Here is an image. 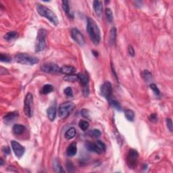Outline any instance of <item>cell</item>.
<instances>
[{"mask_svg": "<svg viewBox=\"0 0 173 173\" xmlns=\"http://www.w3.org/2000/svg\"><path fill=\"white\" fill-rule=\"evenodd\" d=\"M81 114H82V116H83V117H85V118H89V111L87 110H85V109L82 110Z\"/></svg>", "mask_w": 173, "mask_h": 173, "instance_id": "f35d334b", "label": "cell"}, {"mask_svg": "<svg viewBox=\"0 0 173 173\" xmlns=\"http://www.w3.org/2000/svg\"><path fill=\"white\" fill-rule=\"evenodd\" d=\"M41 70L46 73L54 74L60 72V68L56 64L51 62H47L43 64L41 66Z\"/></svg>", "mask_w": 173, "mask_h": 173, "instance_id": "ba28073f", "label": "cell"}, {"mask_svg": "<svg viewBox=\"0 0 173 173\" xmlns=\"http://www.w3.org/2000/svg\"><path fill=\"white\" fill-rule=\"evenodd\" d=\"M53 170L55 172H64L65 171L63 169L62 165H61L60 162L57 159H55L53 163Z\"/></svg>", "mask_w": 173, "mask_h": 173, "instance_id": "44dd1931", "label": "cell"}, {"mask_svg": "<svg viewBox=\"0 0 173 173\" xmlns=\"http://www.w3.org/2000/svg\"><path fill=\"white\" fill-rule=\"evenodd\" d=\"M101 134H102L101 131H100L99 129H96L90 130L88 133V135L89 136L94 137V138H98V137H100L101 136Z\"/></svg>", "mask_w": 173, "mask_h": 173, "instance_id": "f546056e", "label": "cell"}, {"mask_svg": "<svg viewBox=\"0 0 173 173\" xmlns=\"http://www.w3.org/2000/svg\"><path fill=\"white\" fill-rule=\"evenodd\" d=\"M71 37L74 41L80 46H83L85 43V40L83 34L77 29H72L71 31Z\"/></svg>", "mask_w": 173, "mask_h": 173, "instance_id": "8fae6325", "label": "cell"}, {"mask_svg": "<svg viewBox=\"0 0 173 173\" xmlns=\"http://www.w3.org/2000/svg\"><path fill=\"white\" fill-rule=\"evenodd\" d=\"M63 79L65 81L67 82H73L77 81V80H79V77H78V75H76V74H68V75H66L65 77L63 78Z\"/></svg>", "mask_w": 173, "mask_h": 173, "instance_id": "f1b7e54d", "label": "cell"}, {"mask_svg": "<svg viewBox=\"0 0 173 173\" xmlns=\"http://www.w3.org/2000/svg\"><path fill=\"white\" fill-rule=\"evenodd\" d=\"M11 146H12V148L15 156L18 158H20L24 155V154H25V148L22 145H20L19 143L14 140L11 141Z\"/></svg>", "mask_w": 173, "mask_h": 173, "instance_id": "30bf717a", "label": "cell"}, {"mask_svg": "<svg viewBox=\"0 0 173 173\" xmlns=\"http://www.w3.org/2000/svg\"><path fill=\"white\" fill-rule=\"evenodd\" d=\"M77 75L79 77V80H80L83 86L85 87L89 85V77L86 73H79Z\"/></svg>", "mask_w": 173, "mask_h": 173, "instance_id": "ffe728a7", "label": "cell"}, {"mask_svg": "<svg viewBox=\"0 0 173 173\" xmlns=\"http://www.w3.org/2000/svg\"><path fill=\"white\" fill-rule=\"evenodd\" d=\"M18 115H19V114H18V112H12L7 113V114H5V116H3V122L7 124L12 123L13 122L15 121V120L17 119Z\"/></svg>", "mask_w": 173, "mask_h": 173, "instance_id": "7c38bea8", "label": "cell"}, {"mask_svg": "<svg viewBox=\"0 0 173 173\" xmlns=\"http://www.w3.org/2000/svg\"><path fill=\"white\" fill-rule=\"evenodd\" d=\"M124 115H125L126 118L129 121H133L135 119V112L132 110L128 109L124 111Z\"/></svg>", "mask_w": 173, "mask_h": 173, "instance_id": "d4e9b609", "label": "cell"}, {"mask_svg": "<svg viewBox=\"0 0 173 173\" xmlns=\"http://www.w3.org/2000/svg\"><path fill=\"white\" fill-rule=\"evenodd\" d=\"M18 37V34L17 32H16V31H10V32L7 33L3 37H4L5 40L10 41H12L15 39H16Z\"/></svg>", "mask_w": 173, "mask_h": 173, "instance_id": "7402d4cb", "label": "cell"}, {"mask_svg": "<svg viewBox=\"0 0 173 173\" xmlns=\"http://www.w3.org/2000/svg\"><path fill=\"white\" fill-rule=\"evenodd\" d=\"M2 152L5 154H9L10 153V149L8 146H3L2 148Z\"/></svg>", "mask_w": 173, "mask_h": 173, "instance_id": "60d3db41", "label": "cell"}, {"mask_svg": "<svg viewBox=\"0 0 173 173\" xmlns=\"http://www.w3.org/2000/svg\"><path fill=\"white\" fill-rule=\"evenodd\" d=\"M79 126L80 129H81L82 131H87V129H88V128L89 126V123L87 121V120H81L79 121Z\"/></svg>", "mask_w": 173, "mask_h": 173, "instance_id": "4dcf8cb0", "label": "cell"}, {"mask_svg": "<svg viewBox=\"0 0 173 173\" xmlns=\"http://www.w3.org/2000/svg\"><path fill=\"white\" fill-rule=\"evenodd\" d=\"M83 94H84L85 96H88V95L89 94V85H87V86L84 87V89H83Z\"/></svg>", "mask_w": 173, "mask_h": 173, "instance_id": "b9f144b4", "label": "cell"}, {"mask_svg": "<svg viewBox=\"0 0 173 173\" xmlns=\"http://www.w3.org/2000/svg\"><path fill=\"white\" fill-rule=\"evenodd\" d=\"M64 94L68 97L73 96V92H72V89L69 87H67V88L64 89Z\"/></svg>", "mask_w": 173, "mask_h": 173, "instance_id": "8d00e7d4", "label": "cell"}, {"mask_svg": "<svg viewBox=\"0 0 173 173\" xmlns=\"http://www.w3.org/2000/svg\"><path fill=\"white\" fill-rule=\"evenodd\" d=\"M95 144H96V146H98V148L101 150L102 152H104L106 151V144H104V142H102V141L100 140H98L95 142Z\"/></svg>", "mask_w": 173, "mask_h": 173, "instance_id": "d6a6232c", "label": "cell"}, {"mask_svg": "<svg viewBox=\"0 0 173 173\" xmlns=\"http://www.w3.org/2000/svg\"><path fill=\"white\" fill-rule=\"evenodd\" d=\"M24 112L27 117H32L33 113V96L31 93H28L25 96L24 101Z\"/></svg>", "mask_w": 173, "mask_h": 173, "instance_id": "8992f818", "label": "cell"}, {"mask_svg": "<svg viewBox=\"0 0 173 173\" xmlns=\"http://www.w3.org/2000/svg\"><path fill=\"white\" fill-rule=\"evenodd\" d=\"M92 52L94 53V55H96V56H98V52H96L95 51H93Z\"/></svg>", "mask_w": 173, "mask_h": 173, "instance_id": "ee69618b", "label": "cell"}, {"mask_svg": "<svg viewBox=\"0 0 173 173\" xmlns=\"http://www.w3.org/2000/svg\"><path fill=\"white\" fill-rule=\"evenodd\" d=\"M73 168H74V166H73V165H72V164L71 163V162H69L67 164V169H68V172H72V170H71V169Z\"/></svg>", "mask_w": 173, "mask_h": 173, "instance_id": "7bdbcfd3", "label": "cell"}, {"mask_svg": "<svg viewBox=\"0 0 173 173\" xmlns=\"http://www.w3.org/2000/svg\"><path fill=\"white\" fill-rule=\"evenodd\" d=\"M149 119L152 122H156L158 121V116L156 114H152L149 116Z\"/></svg>", "mask_w": 173, "mask_h": 173, "instance_id": "74e56055", "label": "cell"}, {"mask_svg": "<svg viewBox=\"0 0 173 173\" xmlns=\"http://www.w3.org/2000/svg\"><path fill=\"white\" fill-rule=\"evenodd\" d=\"M166 122L167 127H168L169 131H170V132H172L173 131V124H172V119L170 118H166Z\"/></svg>", "mask_w": 173, "mask_h": 173, "instance_id": "d590c367", "label": "cell"}, {"mask_svg": "<svg viewBox=\"0 0 173 173\" xmlns=\"http://www.w3.org/2000/svg\"><path fill=\"white\" fill-rule=\"evenodd\" d=\"M14 59L17 63L25 65H34L39 62L38 57L29 55L28 53H18L14 57Z\"/></svg>", "mask_w": 173, "mask_h": 173, "instance_id": "3957f363", "label": "cell"}, {"mask_svg": "<svg viewBox=\"0 0 173 173\" xmlns=\"http://www.w3.org/2000/svg\"><path fill=\"white\" fill-rule=\"evenodd\" d=\"M26 128L24 125H22V124H14V126L12 128V131L14 134L16 135H22L24 132L25 131Z\"/></svg>", "mask_w": 173, "mask_h": 173, "instance_id": "e0dca14e", "label": "cell"}, {"mask_svg": "<svg viewBox=\"0 0 173 173\" xmlns=\"http://www.w3.org/2000/svg\"><path fill=\"white\" fill-rule=\"evenodd\" d=\"M3 164V159L1 158V163H0V165H1V166H2Z\"/></svg>", "mask_w": 173, "mask_h": 173, "instance_id": "f6af8a7d", "label": "cell"}, {"mask_svg": "<svg viewBox=\"0 0 173 173\" xmlns=\"http://www.w3.org/2000/svg\"><path fill=\"white\" fill-rule=\"evenodd\" d=\"M76 68L72 66H64L60 68L61 73L68 75V74H72L76 72Z\"/></svg>", "mask_w": 173, "mask_h": 173, "instance_id": "d6986e66", "label": "cell"}, {"mask_svg": "<svg viewBox=\"0 0 173 173\" xmlns=\"http://www.w3.org/2000/svg\"><path fill=\"white\" fill-rule=\"evenodd\" d=\"M138 158L139 154L137 150H133V149L130 150L128 153L127 158H126V162H127V164L129 168H135V167H137Z\"/></svg>", "mask_w": 173, "mask_h": 173, "instance_id": "52a82bcc", "label": "cell"}, {"mask_svg": "<svg viewBox=\"0 0 173 173\" xmlns=\"http://www.w3.org/2000/svg\"><path fill=\"white\" fill-rule=\"evenodd\" d=\"M110 40L112 45L116 43V29L115 27H112L110 30Z\"/></svg>", "mask_w": 173, "mask_h": 173, "instance_id": "4316f807", "label": "cell"}, {"mask_svg": "<svg viewBox=\"0 0 173 173\" xmlns=\"http://www.w3.org/2000/svg\"><path fill=\"white\" fill-rule=\"evenodd\" d=\"M105 14H106V16L108 21L109 22H112L113 21V14H112V11L111 10L110 8L106 9Z\"/></svg>", "mask_w": 173, "mask_h": 173, "instance_id": "1f68e13d", "label": "cell"}, {"mask_svg": "<svg viewBox=\"0 0 173 173\" xmlns=\"http://www.w3.org/2000/svg\"><path fill=\"white\" fill-rule=\"evenodd\" d=\"M53 91V87L51 85H45L43 87H42L41 90V93L42 94H48L51 93Z\"/></svg>", "mask_w": 173, "mask_h": 173, "instance_id": "83f0119b", "label": "cell"}, {"mask_svg": "<svg viewBox=\"0 0 173 173\" xmlns=\"http://www.w3.org/2000/svg\"><path fill=\"white\" fill-rule=\"evenodd\" d=\"M141 77L146 82H150L152 79V73L148 70H145L141 72Z\"/></svg>", "mask_w": 173, "mask_h": 173, "instance_id": "484cf974", "label": "cell"}, {"mask_svg": "<svg viewBox=\"0 0 173 173\" xmlns=\"http://www.w3.org/2000/svg\"><path fill=\"white\" fill-rule=\"evenodd\" d=\"M100 92L106 99L108 100L110 99L112 95V86L111 83L110 82H105L100 87Z\"/></svg>", "mask_w": 173, "mask_h": 173, "instance_id": "9c48e42d", "label": "cell"}, {"mask_svg": "<svg viewBox=\"0 0 173 173\" xmlns=\"http://www.w3.org/2000/svg\"><path fill=\"white\" fill-rule=\"evenodd\" d=\"M93 7H94L95 13L98 17H101L103 13V5L102 1H94L93 2Z\"/></svg>", "mask_w": 173, "mask_h": 173, "instance_id": "4fadbf2b", "label": "cell"}, {"mask_svg": "<svg viewBox=\"0 0 173 173\" xmlns=\"http://www.w3.org/2000/svg\"><path fill=\"white\" fill-rule=\"evenodd\" d=\"M77 152V144L75 142H72V144L69 145V146L68 147L66 150V154L67 155L70 157L74 156L76 155Z\"/></svg>", "mask_w": 173, "mask_h": 173, "instance_id": "2e32d148", "label": "cell"}, {"mask_svg": "<svg viewBox=\"0 0 173 173\" xmlns=\"http://www.w3.org/2000/svg\"><path fill=\"white\" fill-rule=\"evenodd\" d=\"M86 148L89 151L94 152L96 154H102V152L99 148H98V146H96V144L95 143H91V142H87L86 143Z\"/></svg>", "mask_w": 173, "mask_h": 173, "instance_id": "ac0fdd59", "label": "cell"}, {"mask_svg": "<svg viewBox=\"0 0 173 173\" xmlns=\"http://www.w3.org/2000/svg\"><path fill=\"white\" fill-rule=\"evenodd\" d=\"M62 8L63 10H64V12L66 13L67 16H68L69 18H70V19H73L74 14L71 11V10H70L68 1H67V0H64V1H62Z\"/></svg>", "mask_w": 173, "mask_h": 173, "instance_id": "9a60e30c", "label": "cell"}, {"mask_svg": "<svg viewBox=\"0 0 173 173\" xmlns=\"http://www.w3.org/2000/svg\"><path fill=\"white\" fill-rule=\"evenodd\" d=\"M46 36L47 31L45 29H41L38 31L35 41V51L40 52L43 51L46 47Z\"/></svg>", "mask_w": 173, "mask_h": 173, "instance_id": "277c9868", "label": "cell"}, {"mask_svg": "<svg viewBox=\"0 0 173 173\" xmlns=\"http://www.w3.org/2000/svg\"><path fill=\"white\" fill-rule=\"evenodd\" d=\"M128 52H129V55L133 57L135 55V50H134L133 47L131 45H129V47H128Z\"/></svg>", "mask_w": 173, "mask_h": 173, "instance_id": "ab89813d", "label": "cell"}, {"mask_svg": "<svg viewBox=\"0 0 173 173\" xmlns=\"http://www.w3.org/2000/svg\"><path fill=\"white\" fill-rule=\"evenodd\" d=\"M150 88H151L152 90L154 92V94L156 95V96H159L160 94V92L159 89L158 88V87L154 83H152V84L150 85Z\"/></svg>", "mask_w": 173, "mask_h": 173, "instance_id": "e575fe53", "label": "cell"}, {"mask_svg": "<svg viewBox=\"0 0 173 173\" xmlns=\"http://www.w3.org/2000/svg\"><path fill=\"white\" fill-rule=\"evenodd\" d=\"M76 134H77V131H76L75 128L72 127L69 129L65 133V137L67 139H72L75 137Z\"/></svg>", "mask_w": 173, "mask_h": 173, "instance_id": "603a6c76", "label": "cell"}, {"mask_svg": "<svg viewBox=\"0 0 173 173\" xmlns=\"http://www.w3.org/2000/svg\"><path fill=\"white\" fill-rule=\"evenodd\" d=\"M76 105L72 102H64L59 106L58 109V114L59 118L62 119H66L72 112L75 108Z\"/></svg>", "mask_w": 173, "mask_h": 173, "instance_id": "5b68a950", "label": "cell"}, {"mask_svg": "<svg viewBox=\"0 0 173 173\" xmlns=\"http://www.w3.org/2000/svg\"><path fill=\"white\" fill-rule=\"evenodd\" d=\"M36 8L39 14L41 15L43 17L47 18L48 20H49L54 25L56 26L58 25L59 21L57 16L51 10H50V9L43 5L40 4V3H37Z\"/></svg>", "mask_w": 173, "mask_h": 173, "instance_id": "7a4b0ae2", "label": "cell"}, {"mask_svg": "<svg viewBox=\"0 0 173 173\" xmlns=\"http://www.w3.org/2000/svg\"><path fill=\"white\" fill-rule=\"evenodd\" d=\"M0 60L2 62H10L12 61V58L10 55L4 54V53H1L0 54Z\"/></svg>", "mask_w": 173, "mask_h": 173, "instance_id": "836d02e7", "label": "cell"}, {"mask_svg": "<svg viewBox=\"0 0 173 173\" xmlns=\"http://www.w3.org/2000/svg\"><path fill=\"white\" fill-rule=\"evenodd\" d=\"M87 31L91 40L95 45H98L101 40V32L96 21L92 18H87Z\"/></svg>", "mask_w": 173, "mask_h": 173, "instance_id": "6da1fadb", "label": "cell"}, {"mask_svg": "<svg viewBox=\"0 0 173 173\" xmlns=\"http://www.w3.org/2000/svg\"><path fill=\"white\" fill-rule=\"evenodd\" d=\"M56 106L55 104H53V105L50 106L47 110V117L49 118L50 121H53L55 118V116H56Z\"/></svg>", "mask_w": 173, "mask_h": 173, "instance_id": "5bb4252c", "label": "cell"}, {"mask_svg": "<svg viewBox=\"0 0 173 173\" xmlns=\"http://www.w3.org/2000/svg\"><path fill=\"white\" fill-rule=\"evenodd\" d=\"M108 102L114 108L117 110L120 111L122 110V107L121 106H120V103H119L116 99H114V98H111L110 99L108 100Z\"/></svg>", "mask_w": 173, "mask_h": 173, "instance_id": "cb8c5ba5", "label": "cell"}]
</instances>
